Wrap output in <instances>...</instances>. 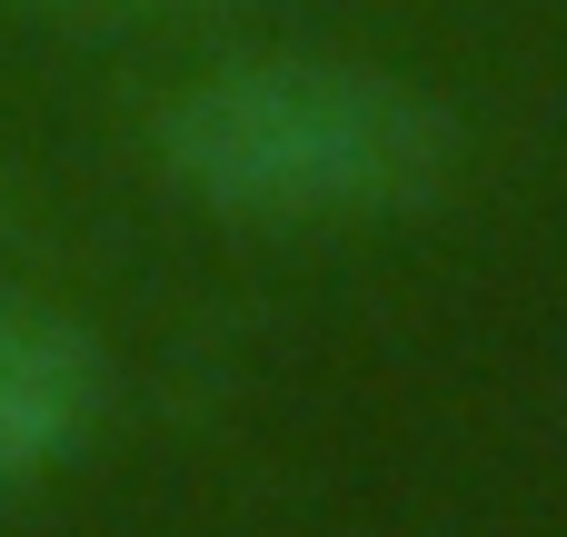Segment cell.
<instances>
[{
	"label": "cell",
	"mask_w": 567,
	"mask_h": 537,
	"mask_svg": "<svg viewBox=\"0 0 567 537\" xmlns=\"http://www.w3.org/2000/svg\"><path fill=\"white\" fill-rule=\"evenodd\" d=\"M458 110L379 60L239 50L179 80L150 120V159L189 209L249 229L409 219L458 179Z\"/></svg>",
	"instance_id": "cell-1"
},
{
	"label": "cell",
	"mask_w": 567,
	"mask_h": 537,
	"mask_svg": "<svg viewBox=\"0 0 567 537\" xmlns=\"http://www.w3.org/2000/svg\"><path fill=\"white\" fill-rule=\"evenodd\" d=\"M100 419V349L50 319V309H20L0 299V488L60 468Z\"/></svg>",
	"instance_id": "cell-2"
},
{
	"label": "cell",
	"mask_w": 567,
	"mask_h": 537,
	"mask_svg": "<svg viewBox=\"0 0 567 537\" xmlns=\"http://www.w3.org/2000/svg\"><path fill=\"white\" fill-rule=\"evenodd\" d=\"M0 10H40V20H169V10H219V0H0Z\"/></svg>",
	"instance_id": "cell-3"
}]
</instances>
